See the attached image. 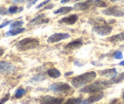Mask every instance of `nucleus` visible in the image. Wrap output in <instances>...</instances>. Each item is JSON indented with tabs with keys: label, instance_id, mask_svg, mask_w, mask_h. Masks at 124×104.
Masks as SVG:
<instances>
[{
	"label": "nucleus",
	"instance_id": "obj_7",
	"mask_svg": "<svg viewBox=\"0 0 124 104\" xmlns=\"http://www.w3.org/2000/svg\"><path fill=\"white\" fill-rule=\"evenodd\" d=\"M15 71V67L6 61H0V73L2 74H8V73H13Z\"/></svg>",
	"mask_w": 124,
	"mask_h": 104
},
{
	"label": "nucleus",
	"instance_id": "obj_14",
	"mask_svg": "<svg viewBox=\"0 0 124 104\" xmlns=\"http://www.w3.org/2000/svg\"><path fill=\"white\" fill-rule=\"evenodd\" d=\"M81 45H82L81 39H76V40L70 42L69 44H67L66 48H68V49H75V48H79Z\"/></svg>",
	"mask_w": 124,
	"mask_h": 104
},
{
	"label": "nucleus",
	"instance_id": "obj_23",
	"mask_svg": "<svg viewBox=\"0 0 124 104\" xmlns=\"http://www.w3.org/2000/svg\"><path fill=\"white\" fill-rule=\"evenodd\" d=\"M25 94H26V91H25L24 89H18L16 91V93H15V98H20L21 97L24 96Z\"/></svg>",
	"mask_w": 124,
	"mask_h": 104
},
{
	"label": "nucleus",
	"instance_id": "obj_16",
	"mask_svg": "<svg viewBox=\"0 0 124 104\" xmlns=\"http://www.w3.org/2000/svg\"><path fill=\"white\" fill-rule=\"evenodd\" d=\"M23 32H25L24 28H16V29H12L11 31H9L6 35H16V34H19V33H22Z\"/></svg>",
	"mask_w": 124,
	"mask_h": 104
},
{
	"label": "nucleus",
	"instance_id": "obj_32",
	"mask_svg": "<svg viewBox=\"0 0 124 104\" xmlns=\"http://www.w3.org/2000/svg\"><path fill=\"white\" fill-rule=\"evenodd\" d=\"M26 1H29V0H13V3H18V2H26Z\"/></svg>",
	"mask_w": 124,
	"mask_h": 104
},
{
	"label": "nucleus",
	"instance_id": "obj_25",
	"mask_svg": "<svg viewBox=\"0 0 124 104\" xmlns=\"http://www.w3.org/2000/svg\"><path fill=\"white\" fill-rule=\"evenodd\" d=\"M122 56H123V54H122V52H115L114 53V57L116 58V59H121L122 58Z\"/></svg>",
	"mask_w": 124,
	"mask_h": 104
},
{
	"label": "nucleus",
	"instance_id": "obj_39",
	"mask_svg": "<svg viewBox=\"0 0 124 104\" xmlns=\"http://www.w3.org/2000/svg\"><path fill=\"white\" fill-rule=\"evenodd\" d=\"M91 2H98L99 0H90Z\"/></svg>",
	"mask_w": 124,
	"mask_h": 104
},
{
	"label": "nucleus",
	"instance_id": "obj_9",
	"mask_svg": "<svg viewBox=\"0 0 124 104\" xmlns=\"http://www.w3.org/2000/svg\"><path fill=\"white\" fill-rule=\"evenodd\" d=\"M62 102H63L62 98H57L51 96L43 97L40 100V104H62Z\"/></svg>",
	"mask_w": 124,
	"mask_h": 104
},
{
	"label": "nucleus",
	"instance_id": "obj_41",
	"mask_svg": "<svg viewBox=\"0 0 124 104\" xmlns=\"http://www.w3.org/2000/svg\"><path fill=\"white\" fill-rule=\"evenodd\" d=\"M75 1H82V0H75Z\"/></svg>",
	"mask_w": 124,
	"mask_h": 104
},
{
	"label": "nucleus",
	"instance_id": "obj_28",
	"mask_svg": "<svg viewBox=\"0 0 124 104\" xmlns=\"http://www.w3.org/2000/svg\"><path fill=\"white\" fill-rule=\"evenodd\" d=\"M51 0H46V1H44V2H42V3H40L37 7H36V9H40V8H42V7H44L46 4H48Z\"/></svg>",
	"mask_w": 124,
	"mask_h": 104
},
{
	"label": "nucleus",
	"instance_id": "obj_19",
	"mask_svg": "<svg viewBox=\"0 0 124 104\" xmlns=\"http://www.w3.org/2000/svg\"><path fill=\"white\" fill-rule=\"evenodd\" d=\"M124 80V73H121L120 75L115 77L114 78H112V80L110 81L111 84H116V83H118V82H121Z\"/></svg>",
	"mask_w": 124,
	"mask_h": 104
},
{
	"label": "nucleus",
	"instance_id": "obj_22",
	"mask_svg": "<svg viewBox=\"0 0 124 104\" xmlns=\"http://www.w3.org/2000/svg\"><path fill=\"white\" fill-rule=\"evenodd\" d=\"M81 102L80 98H69L64 104H79Z\"/></svg>",
	"mask_w": 124,
	"mask_h": 104
},
{
	"label": "nucleus",
	"instance_id": "obj_18",
	"mask_svg": "<svg viewBox=\"0 0 124 104\" xmlns=\"http://www.w3.org/2000/svg\"><path fill=\"white\" fill-rule=\"evenodd\" d=\"M111 42H118V41H123L124 40V32H120L118 34L113 35L112 37L109 38Z\"/></svg>",
	"mask_w": 124,
	"mask_h": 104
},
{
	"label": "nucleus",
	"instance_id": "obj_6",
	"mask_svg": "<svg viewBox=\"0 0 124 104\" xmlns=\"http://www.w3.org/2000/svg\"><path fill=\"white\" fill-rule=\"evenodd\" d=\"M93 31L100 35H108L112 32V27L108 26V25H99V26L94 27Z\"/></svg>",
	"mask_w": 124,
	"mask_h": 104
},
{
	"label": "nucleus",
	"instance_id": "obj_42",
	"mask_svg": "<svg viewBox=\"0 0 124 104\" xmlns=\"http://www.w3.org/2000/svg\"><path fill=\"white\" fill-rule=\"evenodd\" d=\"M123 100H124V94H123Z\"/></svg>",
	"mask_w": 124,
	"mask_h": 104
},
{
	"label": "nucleus",
	"instance_id": "obj_30",
	"mask_svg": "<svg viewBox=\"0 0 124 104\" xmlns=\"http://www.w3.org/2000/svg\"><path fill=\"white\" fill-rule=\"evenodd\" d=\"M7 13V11L5 8H0V14H6Z\"/></svg>",
	"mask_w": 124,
	"mask_h": 104
},
{
	"label": "nucleus",
	"instance_id": "obj_38",
	"mask_svg": "<svg viewBox=\"0 0 124 104\" xmlns=\"http://www.w3.org/2000/svg\"><path fill=\"white\" fill-rule=\"evenodd\" d=\"M119 65H120V66H124V60L121 61V62H119Z\"/></svg>",
	"mask_w": 124,
	"mask_h": 104
},
{
	"label": "nucleus",
	"instance_id": "obj_13",
	"mask_svg": "<svg viewBox=\"0 0 124 104\" xmlns=\"http://www.w3.org/2000/svg\"><path fill=\"white\" fill-rule=\"evenodd\" d=\"M103 93H95V95H93L92 97H90L87 100H88V102L89 104L90 103H94V102H97V101H99L102 98H103Z\"/></svg>",
	"mask_w": 124,
	"mask_h": 104
},
{
	"label": "nucleus",
	"instance_id": "obj_37",
	"mask_svg": "<svg viewBox=\"0 0 124 104\" xmlns=\"http://www.w3.org/2000/svg\"><path fill=\"white\" fill-rule=\"evenodd\" d=\"M70 0H61V3H67V2H69Z\"/></svg>",
	"mask_w": 124,
	"mask_h": 104
},
{
	"label": "nucleus",
	"instance_id": "obj_29",
	"mask_svg": "<svg viewBox=\"0 0 124 104\" xmlns=\"http://www.w3.org/2000/svg\"><path fill=\"white\" fill-rule=\"evenodd\" d=\"M9 24H11V21H10V20H8V21L4 22L3 24H1V25H0V29H1V28H4V27H6L7 25H9Z\"/></svg>",
	"mask_w": 124,
	"mask_h": 104
},
{
	"label": "nucleus",
	"instance_id": "obj_11",
	"mask_svg": "<svg viewBox=\"0 0 124 104\" xmlns=\"http://www.w3.org/2000/svg\"><path fill=\"white\" fill-rule=\"evenodd\" d=\"M100 75L105 76V77H107V78H114L115 77L117 76V73L116 69H108V70H105V71H101V72H100Z\"/></svg>",
	"mask_w": 124,
	"mask_h": 104
},
{
	"label": "nucleus",
	"instance_id": "obj_33",
	"mask_svg": "<svg viewBox=\"0 0 124 104\" xmlns=\"http://www.w3.org/2000/svg\"><path fill=\"white\" fill-rule=\"evenodd\" d=\"M53 7V5H50V6H46V7H44V9L43 10H48V9H51V8H52Z\"/></svg>",
	"mask_w": 124,
	"mask_h": 104
},
{
	"label": "nucleus",
	"instance_id": "obj_36",
	"mask_svg": "<svg viewBox=\"0 0 124 104\" xmlns=\"http://www.w3.org/2000/svg\"><path fill=\"white\" fill-rule=\"evenodd\" d=\"M3 53H4V49H3V48H0V56H1Z\"/></svg>",
	"mask_w": 124,
	"mask_h": 104
},
{
	"label": "nucleus",
	"instance_id": "obj_40",
	"mask_svg": "<svg viewBox=\"0 0 124 104\" xmlns=\"http://www.w3.org/2000/svg\"><path fill=\"white\" fill-rule=\"evenodd\" d=\"M111 1H120V0H111Z\"/></svg>",
	"mask_w": 124,
	"mask_h": 104
},
{
	"label": "nucleus",
	"instance_id": "obj_2",
	"mask_svg": "<svg viewBox=\"0 0 124 104\" xmlns=\"http://www.w3.org/2000/svg\"><path fill=\"white\" fill-rule=\"evenodd\" d=\"M109 84H110V82H108V81L98 80L91 85H88V86L82 88L80 90V92L81 93H98L100 91H102L103 89H105Z\"/></svg>",
	"mask_w": 124,
	"mask_h": 104
},
{
	"label": "nucleus",
	"instance_id": "obj_26",
	"mask_svg": "<svg viewBox=\"0 0 124 104\" xmlns=\"http://www.w3.org/2000/svg\"><path fill=\"white\" fill-rule=\"evenodd\" d=\"M41 80H44L43 76H35L32 78V81H41Z\"/></svg>",
	"mask_w": 124,
	"mask_h": 104
},
{
	"label": "nucleus",
	"instance_id": "obj_15",
	"mask_svg": "<svg viewBox=\"0 0 124 104\" xmlns=\"http://www.w3.org/2000/svg\"><path fill=\"white\" fill-rule=\"evenodd\" d=\"M44 14H40V15H37L36 17H34L33 19L31 20L30 22V25H33V23H35V24H40V23H43V22H48L49 19H45V20H41L42 18H44Z\"/></svg>",
	"mask_w": 124,
	"mask_h": 104
},
{
	"label": "nucleus",
	"instance_id": "obj_10",
	"mask_svg": "<svg viewBox=\"0 0 124 104\" xmlns=\"http://www.w3.org/2000/svg\"><path fill=\"white\" fill-rule=\"evenodd\" d=\"M78 19V16L76 14H72L70 16H67V17H64L62 19L59 20V23H64V24H67V25H73L74 24Z\"/></svg>",
	"mask_w": 124,
	"mask_h": 104
},
{
	"label": "nucleus",
	"instance_id": "obj_5",
	"mask_svg": "<svg viewBox=\"0 0 124 104\" xmlns=\"http://www.w3.org/2000/svg\"><path fill=\"white\" fill-rule=\"evenodd\" d=\"M104 14L107 15H112V16H119L122 17L124 16V9L117 8V7H111L109 9H106L102 12Z\"/></svg>",
	"mask_w": 124,
	"mask_h": 104
},
{
	"label": "nucleus",
	"instance_id": "obj_3",
	"mask_svg": "<svg viewBox=\"0 0 124 104\" xmlns=\"http://www.w3.org/2000/svg\"><path fill=\"white\" fill-rule=\"evenodd\" d=\"M38 44H39V42L35 38H24V39L20 40L16 44V46L19 50L25 51V50H29V49H33V48L37 47Z\"/></svg>",
	"mask_w": 124,
	"mask_h": 104
},
{
	"label": "nucleus",
	"instance_id": "obj_21",
	"mask_svg": "<svg viewBox=\"0 0 124 104\" xmlns=\"http://www.w3.org/2000/svg\"><path fill=\"white\" fill-rule=\"evenodd\" d=\"M21 11H23V8H17V7H15V6H13V7L9 8V10H8V12H9L10 13H15L21 12Z\"/></svg>",
	"mask_w": 124,
	"mask_h": 104
},
{
	"label": "nucleus",
	"instance_id": "obj_20",
	"mask_svg": "<svg viewBox=\"0 0 124 104\" xmlns=\"http://www.w3.org/2000/svg\"><path fill=\"white\" fill-rule=\"evenodd\" d=\"M72 10H73L72 7H63V8H60V9L56 10V11L54 12V13H55V14H56V13H66L71 12Z\"/></svg>",
	"mask_w": 124,
	"mask_h": 104
},
{
	"label": "nucleus",
	"instance_id": "obj_12",
	"mask_svg": "<svg viewBox=\"0 0 124 104\" xmlns=\"http://www.w3.org/2000/svg\"><path fill=\"white\" fill-rule=\"evenodd\" d=\"M90 7V3L89 2H79L76 3L74 5V10H78V11H86L88 10Z\"/></svg>",
	"mask_w": 124,
	"mask_h": 104
},
{
	"label": "nucleus",
	"instance_id": "obj_31",
	"mask_svg": "<svg viewBox=\"0 0 124 104\" xmlns=\"http://www.w3.org/2000/svg\"><path fill=\"white\" fill-rule=\"evenodd\" d=\"M36 1H37V0H33V1H32V2H31V3L29 4V5H28V8H30V7L32 6V5H33V4H35V3H36Z\"/></svg>",
	"mask_w": 124,
	"mask_h": 104
},
{
	"label": "nucleus",
	"instance_id": "obj_4",
	"mask_svg": "<svg viewBox=\"0 0 124 104\" xmlns=\"http://www.w3.org/2000/svg\"><path fill=\"white\" fill-rule=\"evenodd\" d=\"M51 91H53L55 93L59 94H66L71 91V86L68 83H63V82H58V83H53L49 87Z\"/></svg>",
	"mask_w": 124,
	"mask_h": 104
},
{
	"label": "nucleus",
	"instance_id": "obj_35",
	"mask_svg": "<svg viewBox=\"0 0 124 104\" xmlns=\"http://www.w3.org/2000/svg\"><path fill=\"white\" fill-rule=\"evenodd\" d=\"M71 75H73V72H69V73H66V74H65V77H69V76H71Z\"/></svg>",
	"mask_w": 124,
	"mask_h": 104
},
{
	"label": "nucleus",
	"instance_id": "obj_1",
	"mask_svg": "<svg viewBox=\"0 0 124 104\" xmlns=\"http://www.w3.org/2000/svg\"><path fill=\"white\" fill-rule=\"evenodd\" d=\"M96 77H97V74L95 72L85 73L83 75H80V76H77V77L74 78L72 79L71 83L75 88H80L82 86H85L86 84H88L92 80H94Z\"/></svg>",
	"mask_w": 124,
	"mask_h": 104
},
{
	"label": "nucleus",
	"instance_id": "obj_34",
	"mask_svg": "<svg viewBox=\"0 0 124 104\" xmlns=\"http://www.w3.org/2000/svg\"><path fill=\"white\" fill-rule=\"evenodd\" d=\"M79 104H89V102H88V100L86 99V100H83V101H81Z\"/></svg>",
	"mask_w": 124,
	"mask_h": 104
},
{
	"label": "nucleus",
	"instance_id": "obj_27",
	"mask_svg": "<svg viewBox=\"0 0 124 104\" xmlns=\"http://www.w3.org/2000/svg\"><path fill=\"white\" fill-rule=\"evenodd\" d=\"M9 98H10V95H9V94H7V95L5 96V98H3L0 100V104H4L7 100H8V99H9Z\"/></svg>",
	"mask_w": 124,
	"mask_h": 104
},
{
	"label": "nucleus",
	"instance_id": "obj_24",
	"mask_svg": "<svg viewBox=\"0 0 124 104\" xmlns=\"http://www.w3.org/2000/svg\"><path fill=\"white\" fill-rule=\"evenodd\" d=\"M24 23L23 21H15L13 23L11 24V29H16V28H20Z\"/></svg>",
	"mask_w": 124,
	"mask_h": 104
},
{
	"label": "nucleus",
	"instance_id": "obj_8",
	"mask_svg": "<svg viewBox=\"0 0 124 104\" xmlns=\"http://www.w3.org/2000/svg\"><path fill=\"white\" fill-rule=\"evenodd\" d=\"M70 35L68 33H61V32H58V33H53L48 38V43H55V42H58V41H61L63 39H66V38H69Z\"/></svg>",
	"mask_w": 124,
	"mask_h": 104
},
{
	"label": "nucleus",
	"instance_id": "obj_17",
	"mask_svg": "<svg viewBox=\"0 0 124 104\" xmlns=\"http://www.w3.org/2000/svg\"><path fill=\"white\" fill-rule=\"evenodd\" d=\"M48 75L49 77H51L52 78H58L60 77V72L57 70V69H54V68H52L48 70Z\"/></svg>",
	"mask_w": 124,
	"mask_h": 104
}]
</instances>
